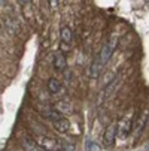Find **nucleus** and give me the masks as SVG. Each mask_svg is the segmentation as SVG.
Segmentation results:
<instances>
[{
	"label": "nucleus",
	"mask_w": 149,
	"mask_h": 151,
	"mask_svg": "<svg viewBox=\"0 0 149 151\" xmlns=\"http://www.w3.org/2000/svg\"><path fill=\"white\" fill-rule=\"evenodd\" d=\"M46 87H48V91L51 94H58L61 91V88H63V85H61V82L57 78H49L48 82H46Z\"/></svg>",
	"instance_id": "obj_7"
},
{
	"label": "nucleus",
	"mask_w": 149,
	"mask_h": 151,
	"mask_svg": "<svg viewBox=\"0 0 149 151\" xmlns=\"http://www.w3.org/2000/svg\"><path fill=\"white\" fill-rule=\"evenodd\" d=\"M113 48H115V42H113V45H111V44H106V45L103 47L101 52L98 54L101 64H106V63L109 61V58H111V55H112V52H113Z\"/></svg>",
	"instance_id": "obj_6"
},
{
	"label": "nucleus",
	"mask_w": 149,
	"mask_h": 151,
	"mask_svg": "<svg viewBox=\"0 0 149 151\" xmlns=\"http://www.w3.org/2000/svg\"><path fill=\"white\" fill-rule=\"evenodd\" d=\"M101 61H100V57L97 55L94 60H93V63H91V66H90V78L91 79H97L98 76H100V73H101Z\"/></svg>",
	"instance_id": "obj_5"
},
{
	"label": "nucleus",
	"mask_w": 149,
	"mask_h": 151,
	"mask_svg": "<svg viewBox=\"0 0 149 151\" xmlns=\"http://www.w3.org/2000/svg\"><path fill=\"white\" fill-rule=\"evenodd\" d=\"M5 21H6V24H8V27H9L8 30H9L11 33H14V27H15V26H12V24H11V19H9V18H6Z\"/></svg>",
	"instance_id": "obj_14"
},
{
	"label": "nucleus",
	"mask_w": 149,
	"mask_h": 151,
	"mask_svg": "<svg viewBox=\"0 0 149 151\" xmlns=\"http://www.w3.org/2000/svg\"><path fill=\"white\" fill-rule=\"evenodd\" d=\"M72 36H73V33H72V29L69 26H63L61 27L60 37H61V40L64 42V44H70V42H72Z\"/></svg>",
	"instance_id": "obj_9"
},
{
	"label": "nucleus",
	"mask_w": 149,
	"mask_h": 151,
	"mask_svg": "<svg viewBox=\"0 0 149 151\" xmlns=\"http://www.w3.org/2000/svg\"><path fill=\"white\" fill-rule=\"evenodd\" d=\"M52 124H54V129L58 130L60 133H67L70 130V121L64 117H60L58 120L52 121Z\"/></svg>",
	"instance_id": "obj_3"
},
{
	"label": "nucleus",
	"mask_w": 149,
	"mask_h": 151,
	"mask_svg": "<svg viewBox=\"0 0 149 151\" xmlns=\"http://www.w3.org/2000/svg\"><path fill=\"white\" fill-rule=\"evenodd\" d=\"M19 2L23 3V5H30V3H31V0H19Z\"/></svg>",
	"instance_id": "obj_15"
},
{
	"label": "nucleus",
	"mask_w": 149,
	"mask_h": 151,
	"mask_svg": "<svg viewBox=\"0 0 149 151\" xmlns=\"http://www.w3.org/2000/svg\"><path fill=\"white\" fill-rule=\"evenodd\" d=\"M55 109L60 112V114H72V105L64 102V100H61L55 105Z\"/></svg>",
	"instance_id": "obj_11"
},
{
	"label": "nucleus",
	"mask_w": 149,
	"mask_h": 151,
	"mask_svg": "<svg viewBox=\"0 0 149 151\" xmlns=\"http://www.w3.org/2000/svg\"><path fill=\"white\" fill-rule=\"evenodd\" d=\"M115 135H116V126L115 124L108 126L104 133H103V144L106 147H112L113 142H115Z\"/></svg>",
	"instance_id": "obj_2"
},
{
	"label": "nucleus",
	"mask_w": 149,
	"mask_h": 151,
	"mask_svg": "<svg viewBox=\"0 0 149 151\" xmlns=\"http://www.w3.org/2000/svg\"><path fill=\"white\" fill-rule=\"evenodd\" d=\"M54 68L57 70H66V68H67V58L60 51H57L54 54Z\"/></svg>",
	"instance_id": "obj_4"
},
{
	"label": "nucleus",
	"mask_w": 149,
	"mask_h": 151,
	"mask_svg": "<svg viewBox=\"0 0 149 151\" xmlns=\"http://www.w3.org/2000/svg\"><path fill=\"white\" fill-rule=\"evenodd\" d=\"M0 29H2V26H0Z\"/></svg>",
	"instance_id": "obj_16"
},
{
	"label": "nucleus",
	"mask_w": 149,
	"mask_h": 151,
	"mask_svg": "<svg viewBox=\"0 0 149 151\" xmlns=\"http://www.w3.org/2000/svg\"><path fill=\"white\" fill-rule=\"evenodd\" d=\"M61 151H76V147L72 142H61Z\"/></svg>",
	"instance_id": "obj_13"
},
{
	"label": "nucleus",
	"mask_w": 149,
	"mask_h": 151,
	"mask_svg": "<svg viewBox=\"0 0 149 151\" xmlns=\"http://www.w3.org/2000/svg\"><path fill=\"white\" fill-rule=\"evenodd\" d=\"M21 144H23L26 151H40V148L36 144V141H31L30 138H23L21 139Z\"/></svg>",
	"instance_id": "obj_10"
},
{
	"label": "nucleus",
	"mask_w": 149,
	"mask_h": 151,
	"mask_svg": "<svg viewBox=\"0 0 149 151\" xmlns=\"http://www.w3.org/2000/svg\"><path fill=\"white\" fill-rule=\"evenodd\" d=\"M85 148H87V151H101V145L96 141H87Z\"/></svg>",
	"instance_id": "obj_12"
},
{
	"label": "nucleus",
	"mask_w": 149,
	"mask_h": 151,
	"mask_svg": "<svg viewBox=\"0 0 149 151\" xmlns=\"http://www.w3.org/2000/svg\"><path fill=\"white\" fill-rule=\"evenodd\" d=\"M36 144L39 145V148L45 150V151H61V141L52 138V136H40L36 139Z\"/></svg>",
	"instance_id": "obj_1"
},
{
	"label": "nucleus",
	"mask_w": 149,
	"mask_h": 151,
	"mask_svg": "<svg viewBox=\"0 0 149 151\" xmlns=\"http://www.w3.org/2000/svg\"><path fill=\"white\" fill-rule=\"evenodd\" d=\"M116 129H118V132H119V138L124 139V138L128 136V133H130V130H131V124L127 121V120H121V121L118 123Z\"/></svg>",
	"instance_id": "obj_8"
}]
</instances>
